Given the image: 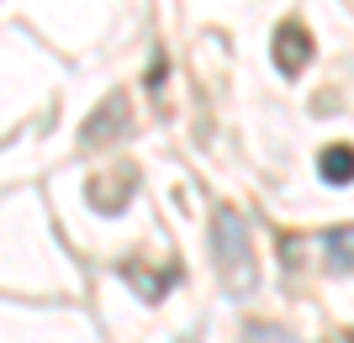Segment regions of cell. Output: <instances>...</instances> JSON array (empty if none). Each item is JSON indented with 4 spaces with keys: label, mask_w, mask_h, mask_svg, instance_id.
Segmentation results:
<instances>
[{
    "label": "cell",
    "mask_w": 354,
    "mask_h": 343,
    "mask_svg": "<svg viewBox=\"0 0 354 343\" xmlns=\"http://www.w3.org/2000/svg\"><path fill=\"white\" fill-rule=\"evenodd\" d=\"M212 248H217L222 285H227L233 296H249L254 280H259V269H254V248H249V222H243V211L217 206V217H212Z\"/></svg>",
    "instance_id": "obj_1"
},
{
    "label": "cell",
    "mask_w": 354,
    "mask_h": 343,
    "mask_svg": "<svg viewBox=\"0 0 354 343\" xmlns=\"http://www.w3.org/2000/svg\"><path fill=\"white\" fill-rule=\"evenodd\" d=\"M127 127H133V111H127V95H122V90H111V95H106V106H95V117L85 121V148H101V143H117V137H127Z\"/></svg>",
    "instance_id": "obj_2"
},
{
    "label": "cell",
    "mask_w": 354,
    "mask_h": 343,
    "mask_svg": "<svg viewBox=\"0 0 354 343\" xmlns=\"http://www.w3.org/2000/svg\"><path fill=\"white\" fill-rule=\"evenodd\" d=\"M133 190H138V169H133V164H117L111 175H95V179H90L85 195H90V206H95V211L117 217V211L133 201Z\"/></svg>",
    "instance_id": "obj_3"
},
{
    "label": "cell",
    "mask_w": 354,
    "mask_h": 343,
    "mask_svg": "<svg viewBox=\"0 0 354 343\" xmlns=\"http://www.w3.org/2000/svg\"><path fill=\"white\" fill-rule=\"evenodd\" d=\"M307 63H312V32L301 27V21H286V27L275 32V69L296 79Z\"/></svg>",
    "instance_id": "obj_4"
},
{
    "label": "cell",
    "mask_w": 354,
    "mask_h": 343,
    "mask_svg": "<svg viewBox=\"0 0 354 343\" xmlns=\"http://www.w3.org/2000/svg\"><path fill=\"white\" fill-rule=\"evenodd\" d=\"M317 175H323L328 185H349L354 179V148L349 143H328V148L317 153Z\"/></svg>",
    "instance_id": "obj_5"
},
{
    "label": "cell",
    "mask_w": 354,
    "mask_h": 343,
    "mask_svg": "<svg viewBox=\"0 0 354 343\" xmlns=\"http://www.w3.org/2000/svg\"><path fill=\"white\" fill-rule=\"evenodd\" d=\"M122 275L133 280V291H138V296H143V301H159L164 291L175 285V275H180V269H159V275H148V269L138 264V259H127V264H122Z\"/></svg>",
    "instance_id": "obj_6"
},
{
    "label": "cell",
    "mask_w": 354,
    "mask_h": 343,
    "mask_svg": "<svg viewBox=\"0 0 354 343\" xmlns=\"http://www.w3.org/2000/svg\"><path fill=\"white\" fill-rule=\"evenodd\" d=\"M323 248H328V264L333 269H354V222L349 227H328Z\"/></svg>",
    "instance_id": "obj_7"
}]
</instances>
